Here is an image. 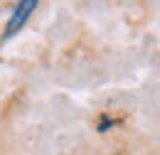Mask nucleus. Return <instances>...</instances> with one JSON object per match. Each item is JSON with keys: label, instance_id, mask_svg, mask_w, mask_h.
I'll return each instance as SVG.
<instances>
[{"label": "nucleus", "instance_id": "obj_1", "mask_svg": "<svg viewBox=\"0 0 160 155\" xmlns=\"http://www.w3.org/2000/svg\"><path fill=\"white\" fill-rule=\"evenodd\" d=\"M37 2H40V0H20V2L15 5V10H12V18L8 20V25H5V35H2V37L5 39L12 37L22 25L30 20V15H32L35 8H37Z\"/></svg>", "mask_w": 160, "mask_h": 155}]
</instances>
